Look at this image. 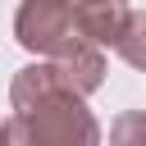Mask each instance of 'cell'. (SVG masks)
I'll return each mask as SVG.
<instances>
[{
  "instance_id": "obj_1",
  "label": "cell",
  "mask_w": 146,
  "mask_h": 146,
  "mask_svg": "<svg viewBox=\"0 0 146 146\" xmlns=\"http://www.w3.org/2000/svg\"><path fill=\"white\" fill-rule=\"evenodd\" d=\"M9 105L32 146H100V123L87 110V96L64 78L55 59L18 68L9 82Z\"/></svg>"
},
{
  "instance_id": "obj_2",
  "label": "cell",
  "mask_w": 146,
  "mask_h": 146,
  "mask_svg": "<svg viewBox=\"0 0 146 146\" xmlns=\"http://www.w3.org/2000/svg\"><path fill=\"white\" fill-rule=\"evenodd\" d=\"M14 36L23 50L46 55V59H73L91 46L78 27L73 0H23L14 14Z\"/></svg>"
},
{
  "instance_id": "obj_3",
  "label": "cell",
  "mask_w": 146,
  "mask_h": 146,
  "mask_svg": "<svg viewBox=\"0 0 146 146\" xmlns=\"http://www.w3.org/2000/svg\"><path fill=\"white\" fill-rule=\"evenodd\" d=\"M123 18H128V5L123 0H100V5H78V27L91 46H114L119 32H123Z\"/></svg>"
},
{
  "instance_id": "obj_4",
  "label": "cell",
  "mask_w": 146,
  "mask_h": 146,
  "mask_svg": "<svg viewBox=\"0 0 146 146\" xmlns=\"http://www.w3.org/2000/svg\"><path fill=\"white\" fill-rule=\"evenodd\" d=\"M114 50H119L132 68H141V73H146V9H128V18H123V32H119Z\"/></svg>"
},
{
  "instance_id": "obj_5",
  "label": "cell",
  "mask_w": 146,
  "mask_h": 146,
  "mask_svg": "<svg viewBox=\"0 0 146 146\" xmlns=\"http://www.w3.org/2000/svg\"><path fill=\"white\" fill-rule=\"evenodd\" d=\"M110 146H146V110H123L110 123Z\"/></svg>"
},
{
  "instance_id": "obj_6",
  "label": "cell",
  "mask_w": 146,
  "mask_h": 146,
  "mask_svg": "<svg viewBox=\"0 0 146 146\" xmlns=\"http://www.w3.org/2000/svg\"><path fill=\"white\" fill-rule=\"evenodd\" d=\"M0 146H32V137H27V128L9 114L5 123H0Z\"/></svg>"
},
{
  "instance_id": "obj_7",
  "label": "cell",
  "mask_w": 146,
  "mask_h": 146,
  "mask_svg": "<svg viewBox=\"0 0 146 146\" xmlns=\"http://www.w3.org/2000/svg\"><path fill=\"white\" fill-rule=\"evenodd\" d=\"M78 5H100V0H78Z\"/></svg>"
}]
</instances>
